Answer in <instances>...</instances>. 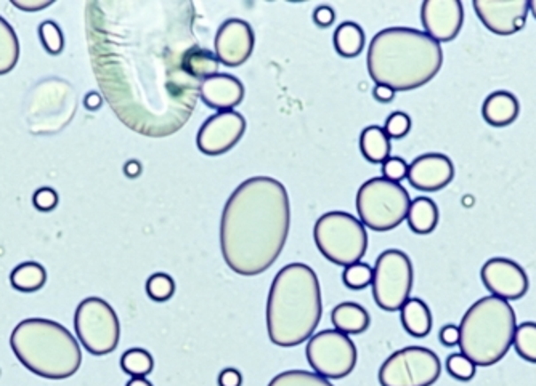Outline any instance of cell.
Wrapping results in <instances>:
<instances>
[{"instance_id": "83f0119b", "label": "cell", "mask_w": 536, "mask_h": 386, "mask_svg": "<svg viewBox=\"0 0 536 386\" xmlns=\"http://www.w3.org/2000/svg\"><path fill=\"white\" fill-rule=\"evenodd\" d=\"M19 58V42L17 33L5 18L0 17V76L9 74L17 66Z\"/></svg>"}, {"instance_id": "f35d334b", "label": "cell", "mask_w": 536, "mask_h": 386, "mask_svg": "<svg viewBox=\"0 0 536 386\" xmlns=\"http://www.w3.org/2000/svg\"><path fill=\"white\" fill-rule=\"evenodd\" d=\"M334 19H336V13H334V10H332L331 7H328V5L316 7L315 12H314V21H315V25L320 26V27H330V26L334 23Z\"/></svg>"}, {"instance_id": "30bf717a", "label": "cell", "mask_w": 536, "mask_h": 386, "mask_svg": "<svg viewBox=\"0 0 536 386\" xmlns=\"http://www.w3.org/2000/svg\"><path fill=\"white\" fill-rule=\"evenodd\" d=\"M373 297L381 310L399 311L408 302L413 289V265L401 251H385L373 269Z\"/></svg>"}, {"instance_id": "4316f807", "label": "cell", "mask_w": 536, "mask_h": 386, "mask_svg": "<svg viewBox=\"0 0 536 386\" xmlns=\"http://www.w3.org/2000/svg\"><path fill=\"white\" fill-rule=\"evenodd\" d=\"M219 65L221 61L215 57V53L207 50L201 45H196L195 49L188 51L187 58H185V69L188 74L203 82L205 79L219 74Z\"/></svg>"}, {"instance_id": "b9f144b4", "label": "cell", "mask_w": 536, "mask_h": 386, "mask_svg": "<svg viewBox=\"0 0 536 386\" xmlns=\"http://www.w3.org/2000/svg\"><path fill=\"white\" fill-rule=\"evenodd\" d=\"M17 9L25 10V12H39V10L50 7L51 0H13L12 2Z\"/></svg>"}, {"instance_id": "f6af8a7d", "label": "cell", "mask_w": 536, "mask_h": 386, "mask_svg": "<svg viewBox=\"0 0 536 386\" xmlns=\"http://www.w3.org/2000/svg\"><path fill=\"white\" fill-rule=\"evenodd\" d=\"M124 172H126V175H128V177H138V175L142 174V164H140V162H136V160H130V162L126 164Z\"/></svg>"}, {"instance_id": "f546056e", "label": "cell", "mask_w": 536, "mask_h": 386, "mask_svg": "<svg viewBox=\"0 0 536 386\" xmlns=\"http://www.w3.org/2000/svg\"><path fill=\"white\" fill-rule=\"evenodd\" d=\"M512 344L522 359L536 364V322L517 326Z\"/></svg>"}, {"instance_id": "44dd1931", "label": "cell", "mask_w": 536, "mask_h": 386, "mask_svg": "<svg viewBox=\"0 0 536 386\" xmlns=\"http://www.w3.org/2000/svg\"><path fill=\"white\" fill-rule=\"evenodd\" d=\"M334 328L346 336H360L369 328V313L358 303L346 302L338 305L331 313Z\"/></svg>"}, {"instance_id": "8fae6325", "label": "cell", "mask_w": 536, "mask_h": 386, "mask_svg": "<svg viewBox=\"0 0 536 386\" xmlns=\"http://www.w3.org/2000/svg\"><path fill=\"white\" fill-rule=\"evenodd\" d=\"M442 374L439 356L423 346H408L389 356L379 369L381 386H432Z\"/></svg>"}, {"instance_id": "603a6c76", "label": "cell", "mask_w": 536, "mask_h": 386, "mask_svg": "<svg viewBox=\"0 0 536 386\" xmlns=\"http://www.w3.org/2000/svg\"><path fill=\"white\" fill-rule=\"evenodd\" d=\"M360 151L371 164H384L391 158V140L383 127H366L360 136Z\"/></svg>"}, {"instance_id": "7a4b0ae2", "label": "cell", "mask_w": 536, "mask_h": 386, "mask_svg": "<svg viewBox=\"0 0 536 386\" xmlns=\"http://www.w3.org/2000/svg\"><path fill=\"white\" fill-rule=\"evenodd\" d=\"M291 229L286 188L270 177L249 178L233 191L221 221V257L239 276L262 274L278 260Z\"/></svg>"}, {"instance_id": "e575fe53", "label": "cell", "mask_w": 536, "mask_h": 386, "mask_svg": "<svg viewBox=\"0 0 536 386\" xmlns=\"http://www.w3.org/2000/svg\"><path fill=\"white\" fill-rule=\"evenodd\" d=\"M447 370L451 377L460 382H470L476 377L477 366L462 353H454L447 359Z\"/></svg>"}, {"instance_id": "484cf974", "label": "cell", "mask_w": 536, "mask_h": 386, "mask_svg": "<svg viewBox=\"0 0 536 386\" xmlns=\"http://www.w3.org/2000/svg\"><path fill=\"white\" fill-rule=\"evenodd\" d=\"M365 47V33L357 23H342L334 33V49L344 58H355Z\"/></svg>"}, {"instance_id": "d6a6232c", "label": "cell", "mask_w": 536, "mask_h": 386, "mask_svg": "<svg viewBox=\"0 0 536 386\" xmlns=\"http://www.w3.org/2000/svg\"><path fill=\"white\" fill-rule=\"evenodd\" d=\"M39 37L45 51L53 57L60 55L65 49V35L60 26L55 21H43V25L39 26Z\"/></svg>"}, {"instance_id": "52a82bcc", "label": "cell", "mask_w": 536, "mask_h": 386, "mask_svg": "<svg viewBox=\"0 0 536 386\" xmlns=\"http://www.w3.org/2000/svg\"><path fill=\"white\" fill-rule=\"evenodd\" d=\"M314 237L324 259L344 268L360 263L368 251L365 225L346 212H330L320 217Z\"/></svg>"}, {"instance_id": "7c38bea8", "label": "cell", "mask_w": 536, "mask_h": 386, "mask_svg": "<svg viewBox=\"0 0 536 386\" xmlns=\"http://www.w3.org/2000/svg\"><path fill=\"white\" fill-rule=\"evenodd\" d=\"M307 361L316 375L326 380H341L350 375L357 366V346L346 334L322 330L307 344Z\"/></svg>"}, {"instance_id": "1f68e13d", "label": "cell", "mask_w": 536, "mask_h": 386, "mask_svg": "<svg viewBox=\"0 0 536 386\" xmlns=\"http://www.w3.org/2000/svg\"><path fill=\"white\" fill-rule=\"evenodd\" d=\"M146 294L154 302H167L175 294V281L166 273H156L146 281Z\"/></svg>"}, {"instance_id": "e0dca14e", "label": "cell", "mask_w": 536, "mask_h": 386, "mask_svg": "<svg viewBox=\"0 0 536 386\" xmlns=\"http://www.w3.org/2000/svg\"><path fill=\"white\" fill-rule=\"evenodd\" d=\"M421 21L429 37L437 42H451L458 37L464 23L460 0H426L421 9Z\"/></svg>"}, {"instance_id": "bcb514c9", "label": "cell", "mask_w": 536, "mask_h": 386, "mask_svg": "<svg viewBox=\"0 0 536 386\" xmlns=\"http://www.w3.org/2000/svg\"><path fill=\"white\" fill-rule=\"evenodd\" d=\"M126 386H153V383L148 382L146 378L136 377L132 378Z\"/></svg>"}, {"instance_id": "d590c367", "label": "cell", "mask_w": 536, "mask_h": 386, "mask_svg": "<svg viewBox=\"0 0 536 386\" xmlns=\"http://www.w3.org/2000/svg\"><path fill=\"white\" fill-rule=\"evenodd\" d=\"M385 134L389 138H403L409 134L411 130V119L408 114L397 111V112H392L391 116L385 120V127H384Z\"/></svg>"}, {"instance_id": "f1b7e54d", "label": "cell", "mask_w": 536, "mask_h": 386, "mask_svg": "<svg viewBox=\"0 0 536 386\" xmlns=\"http://www.w3.org/2000/svg\"><path fill=\"white\" fill-rule=\"evenodd\" d=\"M120 367L126 374L132 375V378H145L146 375H150L153 372V356L144 348H132V350H128L126 353L122 354Z\"/></svg>"}, {"instance_id": "9a60e30c", "label": "cell", "mask_w": 536, "mask_h": 386, "mask_svg": "<svg viewBox=\"0 0 536 386\" xmlns=\"http://www.w3.org/2000/svg\"><path fill=\"white\" fill-rule=\"evenodd\" d=\"M477 17L498 35L519 33L527 25V0H474Z\"/></svg>"}, {"instance_id": "d6986e66", "label": "cell", "mask_w": 536, "mask_h": 386, "mask_svg": "<svg viewBox=\"0 0 536 386\" xmlns=\"http://www.w3.org/2000/svg\"><path fill=\"white\" fill-rule=\"evenodd\" d=\"M199 98L211 110L233 111L245 100V85L230 74H215L199 85Z\"/></svg>"}, {"instance_id": "5b68a950", "label": "cell", "mask_w": 536, "mask_h": 386, "mask_svg": "<svg viewBox=\"0 0 536 386\" xmlns=\"http://www.w3.org/2000/svg\"><path fill=\"white\" fill-rule=\"evenodd\" d=\"M10 346L26 369L47 380L73 377L82 364L76 338L55 320H21L12 332Z\"/></svg>"}, {"instance_id": "ffe728a7", "label": "cell", "mask_w": 536, "mask_h": 386, "mask_svg": "<svg viewBox=\"0 0 536 386\" xmlns=\"http://www.w3.org/2000/svg\"><path fill=\"white\" fill-rule=\"evenodd\" d=\"M519 101L509 92L490 93L484 101L482 106V116L486 124L493 127L511 126L512 122L519 116Z\"/></svg>"}, {"instance_id": "74e56055", "label": "cell", "mask_w": 536, "mask_h": 386, "mask_svg": "<svg viewBox=\"0 0 536 386\" xmlns=\"http://www.w3.org/2000/svg\"><path fill=\"white\" fill-rule=\"evenodd\" d=\"M33 202H35V209L41 210V212H50L58 205V194L55 189L45 186L35 191Z\"/></svg>"}, {"instance_id": "5bb4252c", "label": "cell", "mask_w": 536, "mask_h": 386, "mask_svg": "<svg viewBox=\"0 0 536 386\" xmlns=\"http://www.w3.org/2000/svg\"><path fill=\"white\" fill-rule=\"evenodd\" d=\"M214 45L215 57L221 65L238 67L251 58L256 45V35L249 23L238 18H231L219 27Z\"/></svg>"}, {"instance_id": "ba28073f", "label": "cell", "mask_w": 536, "mask_h": 386, "mask_svg": "<svg viewBox=\"0 0 536 386\" xmlns=\"http://www.w3.org/2000/svg\"><path fill=\"white\" fill-rule=\"evenodd\" d=\"M409 194L400 183L385 178H371L357 194L360 221L373 231H391L400 227L408 215Z\"/></svg>"}, {"instance_id": "ac0fdd59", "label": "cell", "mask_w": 536, "mask_h": 386, "mask_svg": "<svg viewBox=\"0 0 536 386\" xmlns=\"http://www.w3.org/2000/svg\"><path fill=\"white\" fill-rule=\"evenodd\" d=\"M454 177V167L450 158L439 152L423 154L408 167L409 185L419 191L434 193L450 185Z\"/></svg>"}, {"instance_id": "9c48e42d", "label": "cell", "mask_w": 536, "mask_h": 386, "mask_svg": "<svg viewBox=\"0 0 536 386\" xmlns=\"http://www.w3.org/2000/svg\"><path fill=\"white\" fill-rule=\"evenodd\" d=\"M74 328L79 342L94 356L113 353L120 338V320L110 303L89 297L79 303L74 314Z\"/></svg>"}, {"instance_id": "836d02e7", "label": "cell", "mask_w": 536, "mask_h": 386, "mask_svg": "<svg viewBox=\"0 0 536 386\" xmlns=\"http://www.w3.org/2000/svg\"><path fill=\"white\" fill-rule=\"evenodd\" d=\"M373 268L366 263H355V265H350L347 268L344 269V274H342V281L344 284L352 289V290H361L365 287L373 284Z\"/></svg>"}, {"instance_id": "3957f363", "label": "cell", "mask_w": 536, "mask_h": 386, "mask_svg": "<svg viewBox=\"0 0 536 386\" xmlns=\"http://www.w3.org/2000/svg\"><path fill=\"white\" fill-rule=\"evenodd\" d=\"M376 85L409 92L431 82L443 65L440 43L411 27H387L376 34L366 57Z\"/></svg>"}, {"instance_id": "8992f818", "label": "cell", "mask_w": 536, "mask_h": 386, "mask_svg": "<svg viewBox=\"0 0 536 386\" xmlns=\"http://www.w3.org/2000/svg\"><path fill=\"white\" fill-rule=\"evenodd\" d=\"M516 328V313L509 302L493 295L484 297L461 320V353L480 367L494 366L511 350Z\"/></svg>"}, {"instance_id": "d4e9b609", "label": "cell", "mask_w": 536, "mask_h": 386, "mask_svg": "<svg viewBox=\"0 0 536 386\" xmlns=\"http://www.w3.org/2000/svg\"><path fill=\"white\" fill-rule=\"evenodd\" d=\"M10 282L13 289L23 294H33L41 290L47 282V271L43 265L35 261H26L18 265L10 274Z\"/></svg>"}, {"instance_id": "7bdbcfd3", "label": "cell", "mask_w": 536, "mask_h": 386, "mask_svg": "<svg viewBox=\"0 0 536 386\" xmlns=\"http://www.w3.org/2000/svg\"><path fill=\"white\" fill-rule=\"evenodd\" d=\"M373 95L379 103H391L395 98V92L392 90L391 87H385V85H376Z\"/></svg>"}, {"instance_id": "ab89813d", "label": "cell", "mask_w": 536, "mask_h": 386, "mask_svg": "<svg viewBox=\"0 0 536 386\" xmlns=\"http://www.w3.org/2000/svg\"><path fill=\"white\" fill-rule=\"evenodd\" d=\"M217 382H219V386H241L243 385V375L238 369L229 367V369L221 370Z\"/></svg>"}, {"instance_id": "2e32d148", "label": "cell", "mask_w": 536, "mask_h": 386, "mask_svg": "<svg viewBox=\"0 0 536 386\" xmlns=\"http://www.w3.org/2000/svg\"><path fill=\"white\" fill-rule=\"evenodd\" d=\"M482 282L493 297L520 300L528 292V277L524 268L508 259H492L482 266Z\"/></svg>"}, {"instance_id": "4fadbf2b", "label": "cell", "mask_w": 536, "mask_h": 386, "mask_svg": "<svg viewBox=\"0 0 536 386\" xmlns=\"http://www.w3.org/2000/svg\"><path fill=\"white\" fill-rule=\"evenodd\" d=\"M246 132V119L237 111L217 112L206 120L196 136L198 150L206 156H221L239 143Z\"/></svg>"}, {"instance_id": "7dc6e473", "label": "cell", "mask_w": 536, "mask_h": 386, "mask_svg": "<svg viewBox=\"0 0 536 386\" xmlns=\"http://www.w3.org/2000/svg\"><path fill=\"white\" fill-rule=\"evenodd\" d=\"M528 7H530V12L533 13V17L536 19V0H532V2H528Z\"/></svg>"}, {"instance_id": "4dcf8cb0", "label": "cell", "mask_w": 536, "mask_h": 386, "mask_svg": "<svg viewBox=\"0 0 536 386\" xmlns=\"http://www.w3.org/2000/svg\"><path fill=\"white\" fill-rule=\"evenodd\" d=\"M268 386H334L330 380L307 370H286L273 378Z\"/></svg>"}, {"instance_id": "cb8c5ba5", "label": "cell", "mask_w": 536, "mask_h": 386, "mask_svg": "<svg viewBox=\"0 0 536 386\" xmlns=\"http://www.w3.org/2000/svg\"><path fill=\"white\" fill-rule=\"evenodd\" d=\"M407 220L415 235H431L439 225L437 204L429 197H417L409 205Z\"/></svg>"}, {"instance_id": "277c9868", "label": "cell", "mask_w": 536, "mask_h": 386, "mask_svg": "<svg viewBox=\"0 0 536 386\" xmlns=\"http://www.w3.org/2000/svg\"><path fill=\"white\" fill-rule=\"evenodd\" d=\"M323 314L315 271L291 263L273 279L267 300V330L273 344L292 348L312 338Z\"/></svg>"}, {"instance_id": "7402d4cb", "label": "cell", "mask_w": 536, "mask_h": 386, "mask_svg": "<svg viewBox=\"0 0 536 386\" xmlns=\"http://www.w3.org/2000/svg\"><path fill=\"white\" fill-rule=\"evenodd\" d=\"M401 324L409 336L424 338L432 330V313L421 298H409L401 308Z\"/></svg>"}, {"instance_id": "6da1fadb", "label": "cell", "mask_w": 536, "mask_h": 386, "mask_svg": "<svg viewBox=\"0 0 536 386\" xmlns=\"http://www.w3.org/2000/svg\"><path fill=\"white\" fill-rule=\"evenodd\" d=\"M191 2H89L86 33L97 84L136 134L162 138L191 118L201 82L185 69L198 43Z\"/></svg>"}, {"instance_id": "60d3db41", "label": "cell", "mask_w": 536, "mask_h": 386, "mask_svg": "<svg viewBox=\"0 0 536 386\" xmlns=\"http://www.w3.org/2000/svg\"><path fill=\"white\" fill-rule=\"evenodd\" d=\"M461 332L458 326L448 324L440 330V342L443 346H456L460 344Z\"/></svg>"}, {"instance_id": "ee69618b", "label": "cell", "mask_w": 536, "mask_h": 386, "mask_svg": "<svg viewBox=\"0 0 536 386\" xmlns=\"http://www.w3.org/2000/svg\"><path fill=\"white\" fill-rule=\"evenodd\" d=\"M103 98L100 93L90 92L86 96V100H84V104H86L87 110L97 111L100 106H102Z\"/></svg>"}, {"instance_id": "8d00e7d4", "label": "cell", "mask_w": 536, "mask_h": 386, "mask_svg": "<svg viewBox=\"0 0 536 386\" xmlns=\"http://www.w3.org/2000/svg\"><path fill=\"white\" fill-rule=\"evenodd\" d=\"M408 177V164L401 158H389L383 164V178L400 183L401 180Z\"/></svg>"}]
</instances>
